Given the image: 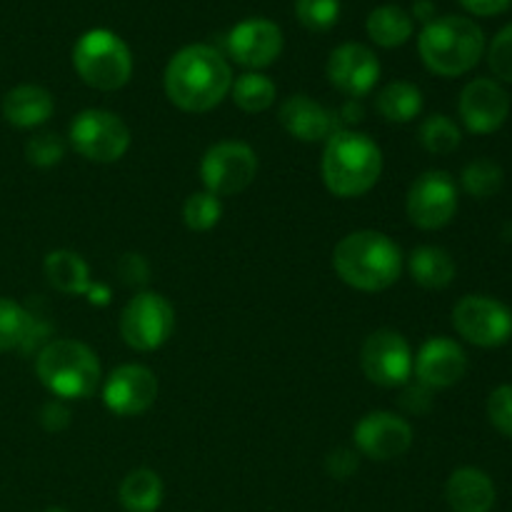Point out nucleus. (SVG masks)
I'll return each instance as SVG.
<instances>
[{
	"mask_svg": "<svg viewBox=\"0 0 512 512\" xmlns=\"http://www.w3.org/2000/svg\"><path fill=\"white\" fill-rule=\"evenodd\" d=\"M408 270L420 288L443 290L455 280V263L448 250L438 245H420L410 253Z\"/></svg>",
	"mask_w": 512,
	"mask_h": 512,
	"instance_id": "nucleus-22",
	"label": "nucleus"
},
{
	"mask_svg": "<svg viewBox=\"0 0 512 512\" xmlns=\"http://www.w3.org/2000/svg\"><path fill=\"white\" fill-rule=\"evenodd\" d=\"M503 180V168L488 158L473 160L470 165H465L463 175H460V183H463L465 193L478 200H488L493 195H498L500 188H503Z\"/></svg>",
	"mask_w": 512,
	"mask_h": 512,
	"instance_id": "nucleus-29",
	"label": "nucleus"
},
{
	"mask_svg": "<svg viewBox=\"0 0 512 512\" xmlns=\"http://www.w3.org/2000/svg\"><path fill=\"white\" fill-rule=\"evenodd\" d=\"M85 295H90V303H95V305H108V298H110V290L105 288V285H90L88 288V293Z\"/></svg>",
	"mask_w": 512,
	"mask_h": 512,
	"instance_id": "nucleus-43",
	"label": "nucleus"
},
{
	"mask_svg": "<svg viewBox=\"0 0 512 512\" xmlns=\"http://www.w3.org/2000/svg\"><path fill=\"white\" fill-rule=\"evenodd\" d=\"M403 408L408 410V413H425V410L430 408V388H425V385H415V388H408L403 395Z\"/></svg>",
	"mask_w": 512,
	"mask_h": 512,
	"instance_id": "nucleus-39",
	"label": "nucleus"
},
{
	"mask_svg": "<svg viewBox=\"0 0 512 512\" xmlns=\"http://www.w3.org/2000/svg\"><path fill=\"white\" fill-rule=\"evenodd\" d=\"M328 80L350 100L365 98L380 80L378 55L363 43L338 45L328 58Z\"/></svg>",
	"mask_w": 512,
	"mask_h": 512,
	"instance_id": "nucleus-17",
	"label": "nucleus"
},
{
	"mask_svg": "<svg viewBox=\"0 0 512 512\" xmlns=\"http://www.w3.org/2000/svg\"><path fill=\"white\" fill-rule=\"evenodd\" d=\"M365 115L363 105H360V100H348V103L343 105V110H340V118H343V123L353 125V123H360Z\"/></svg>",
	"mask_w": 512,
	"mask_h": 512,
	"instance_id": "nucleus-41",
	"label": "nucleus"
},
{
	"mask_svg": "<svg viewBox=\"0 0 512 512\" xmlns=\"http://www.w3.org/2000/svg\"><path fill=\"white\" fill-rule=\"evenodd\" d=\"M40 383L60 400H85L98 390L100 363L78 340H53L35 360Z\"/></svg>",
	"mask_w": 512,
	"mask_h": 512,
	"instance_id": "nucleus-5",
	"label": "nucleus"
},
{
	"mask_svg": "<svg viewBox=\"0 0 512 512\" xmlns=\"http://www.w3.org/2000/svg\"><path fill=\"white\" fill-rule=\"evenodd\" d=\"M53 95L40 85H18L3 98V118L15 128H38L53 115Z\"/></svg>",
	"mask_w": 512,
	"mask_h": 512,
	"instance_id": "nucleus-21",
	"label": "nucleus"
},
{
	"mask_svg": "<svg viewBox=\"0 0 512 512\" xmlns=\"http://www.w3.org/2000/svg\"><path fill=\"white\" fill-rule=\"evenodd\" d=\"M458 113L465 128L475 135H490L505 125L510 115V95L498 80L475 78L463 88Z\"/></svg>",
	"mask_w": 512,
	"mask_h": 512,
	"instance_id": "nucleus-14",
	"label": "nucleus"
},
{
	"mask_svg": "<svg viewBox=\"0 0 512 512\" xmlns=\"http://www.w3.org/2000/svg\"><path fill=\"white\" fill-rule=\"evenodd\" d=\"M295 15L313 33H325L340 18V0H295Z\"/></svg>",
	"mask_w": 512,
	"mask_h": 512,
	"instance_id": "nucleus-32",
	"label": "nucleus"
},
{
	"mask_svg": "<svg viewBox=\"0 0 512 512\" xmlns=\"http://www.w3.org/2000/svg\"><path fill=\"white\" fill-rule=\"evenodd\" d=\"M488 418L500 435L512 440V385H500L490 393Z\"/></svg>",
	"mask_w": 512,
	"mask_h": 512,
	"instance_id": "nucleus-35",
	"label": "nucleus"
},
{
	"mask_svg": "<svg viewBox=\"0 0 512 512\" xmlns=\"http://www.w3.org/2000/svg\"><path fill=\"white\" fill-rule=\"evenodd\" d=\"M45 278L55 290L65 295H85L90 283L88 263L73 250H53L43 263Z\"/></svg>",
	"mask_w": 512,
	"mask_h": 512,
	"instance_id": "nucleus-23",
	"label": "nucleus"
},
{
	"mask_svg": "<svg viewBox=\"0 0 512 512\" xmlns=\"http://www.w3.org/2000/svg\"><path fill=\"white\" fill-rule=\"evenodd\" d=\"M73 68L95 90H120L133 75V55L120 35L105 28L88 30L73 48Z\"/></svg>",
	"mask_w": 512,
	"mask_h": 512,
	"instance_id": "nucleus-6",
	"label": "nucleus"
},
{
	"mask_svg": "<svg viewBox=\"0 0 512 512\" xmlns=\"http://www.w3.org/2000/svg\"><path fill=\"white\" fill-rule=\"evenodd\" d=\"M40 340V325L20 303L0 298V353L23 348Z\"/></svg>",
	"mask_w": 512,
	"mask_h": 512,
	"instance_id": "nucleus-24",
	"label": "nucleus"
},
{
	"mask_svg": "<svg viewBox=\"0 0 512 512\" xmlns=\"http://www.w3.org/2000/svg\"><path fill=\"white\" fill-rule=\"evenodd\" d=\"M158 398V378L143 365H120L103 385L105 408L120 418H135L153 408Z\"/></svg>",
	"mask_w": 512,
	"mask_h": 512,
	"instance_id": "nucleus-15",
	"label": "nucleus"
},
{
	"mask_svg": "<svg viewBox=\"0 0 512 512\" xmlns=\"http://www.w3.org/2000/svg\"><path fill=\"white\" fill-rule=\"evenodd\" d=\"M468 370V355L460 348V343L450 338H430L420 348L418 358L413 363V373L420 385L430 390L450 388L460 383Z\"/></svg>",
	"mask_w": 512,
	"mask_h": 512,
	"instance_id": "nucleus-18",
	"label": "nucleus"
},
{
	"mask_svg": "<svg viewBox=\"0 0 512 512\" xmlns=\"http://www.w3.org/2000/svg\"><path fill=\"white\" fill-rule=\"evenodd\" d=\"M40 423H43L45 430H50V433H53V430H63L65 425L70 423L68 408H65L60 400H53V403L45 405L43 413H40Z\"/></svg>",
	"mask_w": 512,
	"mask_h": 512,
	"instance_id": "nucleus-38",
	"label": "nucleus"
},
{
	"mask_svg": "<svg viewBox=\"0 0 512 512\" xmlns=\"http://www.w3.org/2000/svg\"><path fill=\"white\" fill-rule=\"evenodd\" d=\"M495 498V483L478 468L455 470L445 485V500L453 512H490Z\"/></svg>",
	"mask_w": 512,
	"mask_h": 512,
	"instance_id": "nucleus-20",
	"label": "nucleus"
},
{
	"mask_svg": "<svg viewBox=\"0 0 512 512\" xmlns=\"http://www.w3.org/2000/svg\"><path fill=\"white\" fill-rule=\"evenodd\" d=\"M460 5H463L465 10H470L473 15H483V18H488V15L503 13V10L510 5V0H460Z\"/></svg>",
	"mask_w": 512,
	"mask_h": 512,
	"instance_id": "nucleus-40",
	"label": "nucleus"
},
{
	"mask_svg": "<svg viewBox=\"0 0 512 512\" xmlns=\"http://www.w3.org/2000/svg\"><path fill=\"white\" fill-rule=\"evenodd\" d=\"M325 188L338 198H360L378 185L383 175V153L370 135L340 128L325 140Z\"/></svg>",
	"mask_w": 512,
	"mask_h": 512,
	"instance_id": "nucleus-3",
	"label": "nucleus"
},
{
	"mask_svg": "<svg viewBox=\"0 0 512 512\" xmlns=\"http://www.w3.org/2000/svg\"><path fill=\"white\" fill-rule=\"evenodd\" d=\"M280 125L300 143H320L338 133V118L308 95H290L278 110Z\"/></svg>",
	"mask_w": 512,
	"mask_h": 512,
	"instance_id": "nucleus-19",
	"label": "nucleus"
},
{
	"mask_svg": "<svg viewBox=\"0 0 512 512\" xmlns=\"http://www.w3.org/2000/svg\"><path fill=\"white\" fill-rule=\"evenodd\" d=\"M45 512H68V510H63V508H48Z\"/></svg>",
	"mask_w": 512,
	"mask_h": 512,
	"instance_id": "nucleus-44",
	"label": "nucleus"
},
{
	"mask_svg": "<svg viewBox=\"0 0 512 512\" xmlns=\"http://www.w3.org/2000/svg\"><path fill=\"white\" fill-rule=\"evenodd\" d=\"M275 83L263 73H243L240 78L233 80V88H230V95H233L235 105L245 113H263L270 105L275 103Z\"/></svg>",
	"mask_w": 512,
	"mask_h": 512,
	"instance_id": "nucleus-28",
	"label": "nucleus"
},
{
	"mask_svg": "<svg viewBox=\"0 0 512 512\" xmlns=\"http://www.w3.org/2000/svg\"><path fill=\"white\" fill-rule=\"evenodd\" d=\"M325 470L333 475L335 480H348L350 475L358 473V453L348 448H338L333 453H328L325 458Z\"/></svg>",
	"mask_w": 512,
	"mask_h": 512,
	"instance_id": "nucleus-36",
	"label": "nucleus"
},
{
	"mask_svg": "<svg viewBox=\"0 0 512 512\" xmlns=\"http://www.w3.org/2000/svg\"><path fill=\"white\" fill-rule=\"evenodd\" d=\"M220 218H223V203H220L218 195L208 193V190L188 195V200L183 203V220L195 233L213 230L220 223Z\"/></svg>",
	"mask_w": 512,
	"mask_h": 512,
	"instance_id": "nucleus-31",
	"label": "nucleus"
},
{
	"mask_svg": "<svg viewBox=\"0 0 512 512\" xmlns=\"http://www.w3.org/2000/svg\"><path fill=\"white\" fill-rule=\"evenodd\" d=\"M453 325L478 348H500L512 338V310L490 295H465L453 308Z\"/></svg>",
	"mask_w": 512,
	"mask_h": 512,
	"instance_id": "nucleus-10",
	"label": "nucleus"
},
{
	"mask_svg": "<svg viewBox=\"0 0 512 512\" xmlns=\"http://www.w3.org/2000/svg\"><path fill=\"white\" fill-rule=\"evenodd\" d=\"M283 43L285 38L278 23L268 18H248L230 30L228 53L235 63L258 73L280 58Z\"/></svg>",
	"mask_w": 512,
	"mask_h": 512,
	"instance_id": "nucleus-16",
	"label": "nucleus"
},
{
	"mask_svg": "<svg viewBox=\"0 0 512 512\" xmlns=\"http://www.w3.org/2000/svg\"><path fill=\"white\" fill-rule=\"evenodd\" d=\"M425 68L443 78H458L473 70L485 53V35L475 20L443 15L423 28L418 38Z\"/></svg>",
	"mask_w": 512,
	"mask_h": 512,
	"instance_id": "nucleus-4",
	"label": "nucleus"
},
{
	"mask_svg": "<svg viewBox=\"0 0 512 512\" xmlns=\"http://www.w3.org/2000/svg\"><path fill=\"white\" fill-rule=\"evenodd\" d=\"M355 448L360 455L378 463H388V460L403 458L413 445V428L408 420L398 418L395 413H368L360 418V423L353 430Z\"/></svg>",
	"mask_w": 512,
	"mask_h": 512,
	"instance_id": "nucleus-13",
	"label": "nucleus"
},
{
	"mask_svg": "<svg viewBox=\"0 0 512 512\" xmlns=\"http://www.w3.org/2000/svg\"><path fill=\"white\" fill-rule=\"evenodd\" d=\"M118 275H120V280H123L125 285H145V283H148L150 268H148V263H145L143 255L128 253V255H123V258H120Z\"/></svg>",
	"mask_w": 512,
	"mask_h": 512,
	"instance_id": "nucleus-37",
	"label": "nucleus"
},
{
	"mask_svg": "<svg viewBox=\"0 0 512 512\" xmlns=\"http://www.w3.org/2000/svg\"><path fill=\"white\" fill-rule=\"evenodd\" d=\"M175 328V310L163 295L138 293L120 313V335L125 345L150 353L168 343Z\"/></svg>",
	"mask_w": 512,
	"mask_h": 512,
	"instance_id": "nucleus-8",
	"label": "nucleus"
},
{
	"mask_svg": "<svg viewBox=\"0 0 512 512\" xmlns=\"http://www.w3.org/2000/svg\"><path fill=\"white\" fill-rule=\"evenodd\" d=\"M333 268L345 285L363 293H380L398 283L403 253L378 230H355L333 250Z\"/></svg>",
	"mask_w": 512,
	"mask_h": 512,
	"instance_id": "nucleus-2",
	"label": "nucleus"
},
{
	"mask_svg": "<svg viewBox=\"0 0 512 512\" xmlns=\"http://www.w3.org/2000/svg\"><path fill=\"white\" fill-rule=\"evenodd\" d=\"M410 18L423 20L425 25L433 23V20H435V5L428 3V0H420V3L413 5V15H410Z\"/></svg>",
	"mask_w": 512,
	"mask_h": 512,
	"instance_id": "nucleus-42",
	"label": "nucleus"
},
{
	"mask_svg": "<svg viewBox=\"0 0 512 512\" xmlns=\"http://www.w3.org/2000/svg\"><path fill=\"white\" fill-rule=\"evenodd\" d=\"M405 210L420 230L445 228L458 213V185L445 170H428L410 185Z\"/></svg>",
	"mask_w": 512,
	"mask_h": 512,
	"instance_id": "nucleus-11",
	"label": "nucleus"
},
{
	"mask_svg": "<svg viewBox=\"0 0 512 512\" xmlns=\"http://www.w3.org/2000/svg\"><path fill=\"white\" fill-rule=\"evenodd\" d=\"M488 65L503 83H512V23L505 25L488 48Z\"/></svg>",
	"mask_w": 512,
	"mask_h": 512,
	"instance_id": "nucleus-34",
	"label": "nucleus"
},
{
	"mask_svg": "<svg viewBox=\"0 0 512 512\" xmlns=\"http://www.w3.org/2000/svg\"><path fill=\"white\" fill-rule=\"evenodd\" d=\"M165 95L185 113H208L228 98L233 70L210 45H185L165 68Z\"/></svg>",
	"mask_w": 512,
	"mask_h": 512,
	"instance_id": "nucleus-1",
	"label": "nucleus"
},
{
	"mask_svg": "<svg viewBox=\"0 0 512 512\" xmlns=\"http://www.w3.org/2000/svg\"><path fill=\"white\" fill-rule=\"evenodd\" d=\"M375 108L388 123H410L423 110V93L408 80H393L378 93Z\"/></svg>",
	"mask_w": 512,
	"mask_h": 512,
	"instance_id": "nucleus-27",
	"label": "nucleus"
},
{
	"mask_svg": "<svg viewBox=\"0 0 512 512\" xmlns=\"http://www.w3.org/2000/svg\"><path fill=\"white\" fill-rule=\"evenodd\" d=\"M65 143L55 133H38L25 143V158L35 168H53L63 160Z\"/></svg>",
	"mask_w": 512,
	"mask_h": 512,
	"instance_id": "nucleus-33",
	"label": "nucleus"
},
{
	"mask_svg": "<svg viewBox=\"0 0 512 512\" xmlns=\"http://www.w3.org/2000/svg\"><path fill=\"white\" fill-rule=\"evenodd\" d=\"M418 135L420 145L433 155H450L458 148L460 140H463V133H460V128L455 125V120H450L448 115L443 113H435L430 115V118H425Z\"/></svg>",
	"mask_w": 512,
	"mask_h": 512,
	"instance_id": "nucleus-30",
	"label": "nucleus"
},
{
	"mask_svg": "<svg viewBox=\"0 0 512 512\" xmlns=\"http://www.w3.org/2000/svg\"><path fill=\"white\" fill-rule=\"evenodd\" d=\"M70 145L90 163H118L130 148V130L120 115L90 108L70 123Z\"/></svg>",
	"mask_w": 512,
	"mask_h": 512,
	"instance_id": "nucleus-7",
	"label": "nucleus"
},
{
	"mask_svg": "<svg viewBox=\"0 0 512 512\" xmlns=\"http://www.w3.org/2000/svg\"><path fill=\"white\" fill-rule=\"evenodd\" d=\"M258 175V155L250 145L223 140L205 150L200 160V178L213 195H238Z\"/></svg>",
	"mask_w": 512,
	"mask_h": 512,
	"instance_id": "nucleus-9",
	"label": "nucleus"
},
{
	"mask_svg": "<svg viewBox=\"0 0 512 512\" xmlns=\"http://www.w3.org/2000/svg\"><path fill=\"white\" fill-rule=\"evenodd\" d=\"M413 350L395 330H378L368 335L360 350V365L370 383L380 388H400L413 378Z\"/></svg>",
	"mask_w": 512,
	"mask_h": 512,
	"instance_id": "nucleus-12",
	"label": "nucleus"
},
{
	"mask_svg": "<svg viewBox=\"0 0 512 512\" xmlns=\"http://www.w3.org/2000/svg\"><path fill=\"white\" fill-rule=\"evenodd\" d=\"M413 18L400 5H380L368 15V38L380 48H400L413 38Z\"/></svg>",
	"mask_w": 512,
	"mask_h": 512,
	"instance_id": "nucleus-25",
	"label": "nucleus"
},
{
	"mask_svg": "<svg viewBox=\"0 0 512 512\" xmlns=\"http://www.w3.org/2000/svg\"><path fill=\"white\" fill-rule=\"evenodd\" d=\"M163 480L148 468H138L125 475L118 498L125 512H155L163 505Z\"/></svg>",
	"mask_w": 512,
	"mask_h": 512,
	"instance_id": "nucleus-26",
	"label": "nucleus"
}]
</instances>
